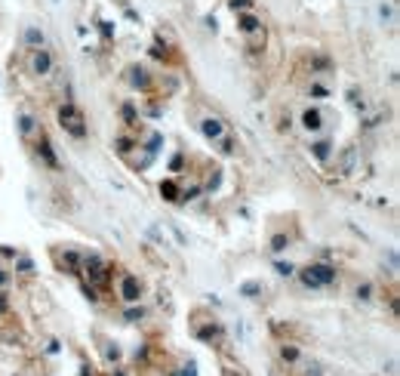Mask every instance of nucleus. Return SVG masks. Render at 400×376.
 Instances as JSON below:
<instances>
[{"mask_svg": "<svg viewBox=\"0 0 400 376\" xmlns=\"http://www.w3.org/2000/svg\"><path fill=\"white\" fill-rule=\"evenodd\" d=\"M59 120H62V130H68L74 139H83V136H86L83 115L77 111V105H62L59 108Z\"/></svg>", "mask_w": 400, "mask_h": 376, "instance_id": "f257e3e1", "label": "nucleus"}, {"mask_svg": "<svg viewBox=\"0 0 400 376\" xmlns=\"http://www.w3.org/2000/svg\"><path fill=\"white\" fill-rule=\"evenodd\" d=\"M240 34H246L249 50H253V53L265 43V28H262V22L256 16H240Z\"/></svg>", "mask_w": 400, "mask_h": 376, "instance_id": "f03ea898", "label": "nucleus"}, {"mask_svg": "<svg viewBox=\"0 0 400 376\" xmlns=\"http://www.w3.org/2000/svg\"><path fill=\"white\" fill-rule=\"evenodd\" d=\"M302 281L308 284V287H326V284L336 281V268H329V265H308L302 271Z\"/></svg>", "mask_w": 400, "mask_h": 376, "instance_id": "7ed1b4c3", "label": "nucleus"}, {"mask_svg": "<svg viewBox=\"0 0 400 376\" xmlns=\"http://www.w3.org/2000/svg\"><path fill=\"white\" fill-rule=\"evenodd\" d=\"M50 68H53V56L47 50H34L31 56V71L34 74H50Z\"/></svg>", "mask_w": 400, "mask_h": 376, "instance_id": "20e7f679", "label": "nucleus"}, {"mask_svg": "<svg viewBox=\"0 0 400 376\" xmlns=\"http://www.w3.org/2000/svg\"><path fill=\"white\" fill-rule=\"evenodd\" d=\"M120 287H123V299H127V302H135V299H139V281H135L133 275H123V281H120Z\"/></svg>", "mask_w": 400, "mask_h": 376, "instance_id": "39448f33", "label": "nucleus"}, {"mask_svg": "<svg viewBox=\"0 0 400 376\" xmlns=\"http://www.w3.org/2000/svg\"><path fill=\"white\" fill-rule=\"evenodd\" d=\"M203 133H207L210 136V139H222V120H215V117H207V120H203Z\"/></svg>", "mask_w": 400, "mask_h": 376, "instance_id": "423d86ee", "label": "nucleus"}, {"mask_svg": "<svg viewBox=\"0 0 400 376\" xmlns=\"http://www.w3.org/2000/svg\"><path fill=\"white\" fill-rule=\"evenodd\" d=\"M302 120H305V130H320V111L317 108H308Z\"/></svg>", "mask_w": 400, "mask_h": 376, "instance_id": "0eeeda50", "label": "nucleus"}, {"mask_svg": "<svg viewBox=\"0 0 400 376\" xmlns=\"http://www.w3.org/2000/svg\"><path fill=\"white\" fill-rule=\"evenodd\" d=\"M37 151L47 157V164H50V167H55V154H53V148H50V142L43 139V136H40V142H37Z\"/></svg>", "mask_w": 400, "mask_h": 376, "instance_id": "6e6552de", "label": "nucleus"}, {"mask_svg": "<svg viewBox=\"0 0 400 376\" xmlns=\"http://www.w3.org/2000/svg\"><path fill=\"white\" fill-rule=\"evenodd\" d=\"M354 157H357V151H354V148H348V151H345V161H342V173H345V176L354 173Z\"/></svg>", "mask_w": 400, "mask_h": 376, "instance_id": "1a4fd4ad", "label": "nucleus"}, {"mask_svg": "<svg viewBox=\"0 0 400 376\" xmlns=\"http://www.w3.org/2000/svg\"><path fill=\"white\" fill-rule=\"evenodd\" d=\"M25 40L31 43V47H37V50H40V43H43V34H40L37 28H28V31H25Z\"/></svg>", "mask_w": 400, "mask_h": 376, "instance_id": "9d476101", "label": "nucleus"}, {"mask_svg": "<svg viewBox=\"0 0 400 376\" xmlns=\"http://www.w3.org/2000/svg\"><path fill=\"white\" fill-rule=\"evenodd\" d=\"M19 130L28 136V133L34 130V117H31V115H19Z\"/></svg>", "mask_w": 400, "mask_h": 376, "instance_id": "9b49d317", "label": "nucleus"}, {"mask_svg": "<svg viewBox=\"0 0 400 376\" xmlns=\"http://www.w3.org/2000/svg\"><path fill=\"white\" fill-rule=\"evenodd\" d=\"M314 154L320 157V161H326V154H329V142H317V145H314Z\"/></svg>", "mask_w": 400, "mask_h": 376, "instance_id": "f8f14e48", "label": "nucleus"}, {"mask_svg": "<svg viewBox=\"0 0 400 376\" xmlns=\"http://www.w3.org/2000/svg\"><path fill=\"white\" fill-rule=\"evenodd\" d=\"M271 244H274V250H287V247H290V241H287V237H283V234H277V237H274Z\"/></svg>", "mask_w": 400, "mask_h": 376, "instance_id": "ddd939ff", "label": "nucleus"}, {"mask_svg": "<svg viewBox=\"0 0 400 376\" xmlns=\"http://www.w3.org/2000/svg\"><path fill=\"white\" fill-rule=\"evenodd\" d=\"M117 145H120V148H117V151H120V154H127V151H130V148H133V142H130V139H117Z\"/></svg>", "mask_w": 400, "mask_h": 376, "instance_id": "4468645a", "label": "nucleus"}, {"mask_svg": "<svg viewBox=\"0 0 400 376\" xmlns=\"http://www.w3.org/2000/svg\"><path fill=\"white\" fill-rule=\"evenodd\" d=\"M256 290H259V284H246V287H243V293H246V296H253Z\"/></svg>", "mask_w": 400, "mask_h": 376, "instance_id": "2eb2a0df", "label": "nucleus"}, {"mask_svg": "<svg viewBox=\"0 0 400 376\" xmlns=\"http://www.w3.org/2000/svg\"><path fill=\"white\" fill-rule=\"evenodd\" d=\"M231 6H234V9H237V6L243 9V6H249V0H231Z\"/></svg>", "mask_w": 400, "mask_h": 376, "instance_id": "dca6fc26", "label": "nucleus"}, {"mask_svg": "<svg viewBox=\"0 0 400 376\" xmlns=\"http://www.w3.org/2000/svg\"><path fill=\"white\" fill-rule=\"evenodd\" d=\"M0 284H6V275H3V271H0Z\"/></svg>", "mask_w": 400, "mask_h": 376, "instance_id": "f3484780", "label": "nucleus"}, {"mask_svg": "<svg viewBox=\"0 0 400 376\" xmlns=\"http://www.w3.org/2000/svg\"><path fill=\"white\" fill-rule=\"evenodd\" d=\"M225 376H234V370H225Z\"/></svg>", "mask_w": 400, "mask_h": 376, "instance_id": "a211bd4d", "label": "nucleus"}]
</instances>
